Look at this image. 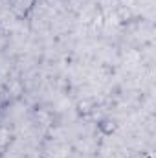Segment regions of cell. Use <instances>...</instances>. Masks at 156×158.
Instances as JSON below:
<instances>
[{
    "instance_id": "cell-1",
    "label": "cell",
    "mask_w": 156,
    "mask_h": 158,
    "mask_svg": "<svg viewBox=\"0 0 156 158\" xmlns=\"http://www.w3.org/2000/svg\"><path fill=\"white\" fill-rule=\"evenodd\" d=\"M37 6V0H11L9 2V7H11V13L18 19V20H24L31 15V11L35 9Z\"/></svg>"
},
{
    "instance_id": "cell-4",
    "label": "cell",
    "mask_w": 156,
    "mask_h": 158,
    "mask_svg": "<svg viewBox=\"0 0 156 158\" xmlns=\"http://www.w3.org/2000/svg\"><path fill=\"white\" fill-rule=\"evenodd\" d=\"M88 103H90V99H84V101L77 103V112L81 114V116H90V114L94 112V107H96V105L88 107Z\"/></svg>"
},
{
    "instance_id": "cell-2",
    "label": "cell",
    "mask_w": 156,
    "mask_h": 158,
    "mask_svg": "<svg viewBox=\"0 0 156 158\" xmlns=\"http://www.w3.org/2000/svg\"><path fill=\"white\" fill-rule=\"evenodd\" d=\"M97 129L105 134V136H110L112 132H116V129H117V123L114 121V119H109V118H105V119H101L99 123H97Z\"/></svg>"
},
{
    "instance_id": "cell-3",
    "label": "cell",
    "mask_w": 156,
    "mask_h": 158,
    "mask_svg": "<svg viewBox=\"0 0 156 158\" xmlns=\"http://www.w3.org/2000/svg\"><path fill=\"white\" fill-rule=\"evenodd\" d=\"M9 143H11V134H9L6 129H0V158L6 155Z\"/></svg>"
}]
</instances>
